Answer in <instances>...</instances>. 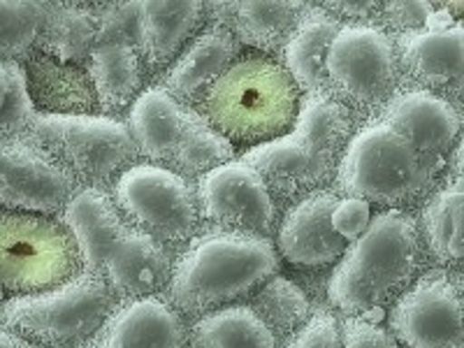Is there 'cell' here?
Instances as JSON below:
<instances>
[{
	"instance_id": "32",
	"label": "cell",
	"mask_w": 464,
	"mask_h": 348,
	"mask_svg": "<svg viewBox=\"0 0 464 348\" xmlns=\"http://www.w3.org/2000/svg\"><path fill=\"white\" fill-rule=\"evenodd\" d=\"M33 111L24 65L0 61V138L26 135Z\"/></svg>"
},
{
	"instance_id": "11",
	"label": "cell",
	"mask_w": 464,
	"mask_h": 348,
	"mask_svg": "<svg viewBox=\"0 0 464 348\" xmlns=\"http://www.w3.org/2000/svg\"><path fill=\"white\" fill-rule=\"evenodd\" d=\"M388 330L404 348H464V295L446 269L422 272L388 309Z\"/></svg>"
},
{
	"instance_id": "8",
	"label": "cell",
	"mask_w": 464,
	"mask_h": 348,
	"mask_svg": "<svg viewBox=\"0 0 464 348\" xmlns=\"http://www.w3.org/2000/svg\"><path fill=\"white\" fill-rule=\"evenodd\" d=\"M84 272L63 221L31 211L0 209V293L10 297L56 288Z\"/></svg>"
},
{
	"instance_id": "29",
	"label": "cell",
	"mask_w": 464,
	"mask_h": 348,
	"mask_svg": "<svg viewBox=\"0 0 464 348\" xmlns=\"http://www.w3.org/2000/svg\"><path fill=\"white\" fill-rule=\"evenodd\" d=\"M279 334L248 302L223 306L190 323L188 348H284Z\"/></svg>"
},
{
	"instance_id": "5",
	"label": "cell",
	"mask_w": 464,
	"mask_h": 348,
	"mask_svg": "<svg viewBox=\"0 0 464 348\" xmlns=\"http://www.w3.org/2000/svg\"><path fill=\"white\" fill-rule=\"evenodd\" d=\"M443 168L379 116L353 132L333 188L339 198H360L383 211H409L428 200Z\"/></svg>"
},
{
	"instance_id": "41",
	"label": "cell",
	"mask_w": 464,
	"mask_h": 348,
	"mask_svg": "<svg viewBox=\"0 0 464 348\" xmlns=\"http://www.w3.org/2000/svg\"><path fill=\"white\" fill-rule=\"evenodd\" d=\"M446 12H449L453 19H458L459 24L464 22V3H446Z\"/></svg>"
},
{
	"instance_id": "9",
	"label": "cell",
	"mask_w": 464,
	"mask_h": 348,
	"mask_svg": "<svg viewBox=\"0 0 464 348\" xmlns=\"http://www.w3.org/2000/svg\"><path fill=\"white\" fill-rule=\"evenodd\" d=\"M110 196L128 226L147 232L172 254L202 232L196 184L163 165L140 160L114 181Z\"/></svg>"
},
{
	"instance_id": "18",
	"label": "cell",
	"mask_w": 464,
	"mask_h": 348,
	"mask_svg": "<svg viewBox=\"0 0 464 348\" xmlns=\"http://www.w3.org/2000/svg\"><path fill=\"white\" fill-rule=\"evenodd\" d=\"M190 323L165 295L140 297L116 306L93 342L101 348H188Z\"/></svg>"
},
{
	"instance_id": "14",
	"label": "cell",
	"mask_w": 464,
	"mask_h": 348,
	"mask_svg": "<svg viewBox=\"0 0 464 348\" xmlns=\"http://www.w3.org/2000/svg\"><path fill=\"white\" fill-rule=\"evenodd\" d=\"M337 202V193L325 188L288 207L276 227L275 242L285 263L300 269H323L343 258L348 242H343L333 227Z\"/></svg>"
},
{
	"instance_id": "45",
	"label": "cell",
	"mask_w": 464,
	"mask_h": 348,
	"mask_svg": "<svg viewBox=\"0 0 464 348\" xmlns=\"http://www.w3.org/2000/svg\"><path fill=\"white\" fill-rule=\"evenodd\" d=\"M0 304H3V293H0Z\"/></svg>"
},
{
	"instance_id": "24",
	"label": "cell",
	"mask_w": 464,
	"mask_h": 348,
	"mask_svg": "<svg viewBox=\"0 0 464 348\" xmlns=\"http://www.w3.org/2000/svg\"><path fill=\"white\" fill-rule=\"evenodd\" d=\"M342 26L337 16L323 5H306L281 53V63L300 86L302 95H330L327 53Z\"/></svg>"
},
{
	"instance_id": "1",
	"label": "cell",
	"mask_w": 464,
	"mask_h": 348,
	"mask_svg": "<svg viewBox=\"0 0 464 348\" xmlns=\"http://www.w3.org/2000/svg\"><path fill=\"white\" fill-rule=\"evenodd\" d=\"M428 251L409 211H379L362 237L348 244L327 279V302L342 318L391 309L422 275Z\"/></svg>"
},
{
	"instance_id": "36",
	"label": "cell",
	"mask_w": 464,
	"mask_h": 348,
	"mask_svg": "<svg viewBox=\"0 0 464 348\" xmlns=\"http://www.w3.org/2000/svg\"><path fill=\"white\" fill-rule=\"evenodd\" d=\"M342 348H401L388 327L364 318H339Z\"/></svg>"
},
{
	"instance_id": "4",
	"label": "cell",
	"mask_w": 464,
	"mask_h": 348,
	"mask_svg": "<svg viewBox=\"0 0 464 348\" xmlns=\"http://www.w3.org/2000/svg\"><path fill=\"white\" fill-rule=\"evenodd\" d=\"M302 91L281 61L248 52L207 91L198 114L232 147L254 149L295 126Z\"/></svg>"
},
{
	"instance_id": "40",
	"label": "cell",
	"mask_w": 464,
	"mask_h": 348,
	"mask_svg": "<svg viewBox=\"0 0 464 348\" xmlns=\"http://www.w3.org/2000/svg\"><path fill=\"white\" fill-rule=\"evenodd\" d=\"M453 179L464 181V128H462V135H459L458 144H455V153H453Z\"/></svg>"
},
{
	"instance_id": "20",
	"label": "cell",
	"mask_w": 464,
	"mask_h": 348,
	"mask_svg": "<svg viewBox=\"0 0 464 348\" xmlns=\"http://www.w3.org/2000/svg\"><path fill=\"white\" fill-rule=\"evenodd\" d=\"M198 111L177 102L160 86H147L128 111V130L144 163L172 168Z\"/></svg>"
},
{
	"instance_id": "28",
	"label": "cell",
	"mask_w": 464,
	"mask_h": 348,
	"mask_svg": "<svg viewBox=\"0 0 464 348\" xmlns=\"http://www.w3.org/2000/svg\"><path fill=\"white\" fill-rule=\"evenodd\" d=\"M420 235L428 258L443 267H464V181L453 179L434 190L420 214Z\"/></svg>"
},
{
	"instance_id": "15",
	"label": "cell",
	"mask_w": 464,
	"mask_h": 348,
	"mask_svg": "<svg viewBox=\"0 0 464 348\" xmlns=\"http://www.w3.org/2000/svg\"><path fill=\"white\" fill-rule=\"evenodd\" d=\"M401 77L413 89L464 102V35L458 28L418 31L397 40Z\"/></svg>"
},
{
	"instance_id": "31",
	"label": "cell",
	"mask_w": 464,
	"mask_h": 348,
	"mask_svg": "<svg viewBox=\"0 0 464 348\" xmlns=\"http://www.w3.org/2000/svg\"><path fill=\"white\" fill-rule=\"evenodd\" d=\"M49 3H0V61L24 63L35 52Z\"/></svg>"
},
{
	"instance_id": "10",
	"label": "cell",
	"mask_w": 464,
	"mask_h": 348,
	"mask_svg": "<svg viewBox=\"0 0 464 348\" xmlns=\"http://www.w3.org/2000/svg\"><path fill=\"white\" fill-rule=\"evenodd\" d=\"M401 82L397 40L372 24H343L327 53V84L334 101L355 114L383 110Z\"/></svg>"
},
{
	"instance_id": "3",
	"label": "cell",
	"mask_w": 464,
	"mask_h": 348,
	"mask_svg": "<svg viewBox=\"0 0 464 348\" xmlns=\"http://www.w3.org/2000/svg\"><path fill=\"white\" fill-rule=\"evenodd\" d=\"M353 132V111L333 95H302L290 132L246 149L242 160L258 169L279 205H295L302 198L334 184Z\"/></svg>"
},
{
	"instance_id": "27",
	"label": "cell",
	"mask_w": 464,
	"mask_h": 348,
	"mask_svg": "<svg viewBox=\"0 0 464 348\" xmlns=\"http://www.w3.org/2000/svg\"><path fill=\"white\" fill-rule=\"evenodd\" d=\"M98 37V3H49L35 49L61 63L84 65Z\"/></svg>"
},
{
	"instance_id": "6",
	"label": "cell",
	"mask_w": 464,
	"mask_h": 348,
	"mask_svg": "<svg viewBox=\"0 0 464 348\" xmlns=\"http://www.w3.org/2000/svg\"><path fill=\"white\" fill-rule=\"evenodd\" d=\"M119 304L101 276L82 272L56 288L3 300L0 323L43 348H77L101 333Z\"/></svg>"
},
{
	"instance_id": "2",
	"label": "cell",
	"mask_w": 464,
	"mask_h": 348,
	"mask_svg": "<svg viewBox=\"0 0 464 348\" xmlns=\"http://www.w3.org/2000/svg\"><path fill=\"white\" fill-rule=\"evenodd\" d=\"M275 239L207 227L177 254L165 300L188 323L239 304L279 275Z\"/></svg>"
},
{
	"instance_id": "43",
	"label": "cell",
	"mask_w": 464,
	"mask_h": 348,
	"mask_svg": "<svg viewBox=\"0 0 464 348\" xmlns=\"http://www.w3.org/2000/svg\"><path fill=\"white\" fill-rule=\"evenodd\" d=\"M77 348H101V346H98V343H95V342H93V339H91V342L82 343V346H77Z\"/></svg>"
},
{
	"instance_id": "30",
	"label": "cell",
	"mask_w": 464,
	"mask_h": 348,
	"mask_svg": "<svg viewBox=\"0 0 464 348\" xmlns=\"http://www.w3.org/2000/svg\"><path fill=\"white\" fill-rule=\"evenodd\" d=\"M246 302L269 323V327L279 334L284 343L295 337L314 314V306L304 290L279 275L272 276Z\"/></svg>"
},
{
	"instance_id": "23",
	"label": "cell",
	"mask_w": 464,
	"mask_h": 348,
	"mask_svg": "<svg viewBox=\"0 0 464 348\" xmlns=\"http://www.w3.org/2000/svg\"><path fill=\"white\" fill-rule=\"evenodd\" d=\"M304 10L306 3H214L207 5V22L230 28L242 47L279 61Z\"/></svg>"
},
{
	"instance_id": "22",
	"label": "cell",
	"mask_w": 464,
	"mask_h": 348,
	"mask_svg": "<svg viewBox=\"0 0 464 348\" xmlns=\"http://www.w3.org/2000/svg\"><path fill=\"white\" fill-rule=\"evenodd\" d=\"M22 65L35 111L61 116L101 114L98 95L84 65L61 63L37 49Z\"/></svg>"
},
{
	"instance_id": "26",
	"label": "cell",
	"mask_w": 464,
	"mask_h": 348,
	"mask_svg": "<svg viewBox=\"0 0 464 348\" xmlns=\"http://www.w3.org/2000/svg\"><path fill=\"white\" fill-rule=\"evenodd\" d=\"M91 77L102 116H116L130 111L144 91L147 68L135 44H98L84 63Z\"/></svg>"
},
{
	"instance_id": "44",
	"label": "cell",
	"mask_w": 464,
	"mask_h": 348,
	"mask_svg": "<svg viewBox=\"0 0 464 348\" xmlns=\"http://www.w3.org/2000/svg\"><path fill=\"white\" fill-rule=\"evenodd\" d=\"M455 28H458V31L462 33V35H464V22H462V24H458V26H455Z\"/></svg>"
},
{
	"instance_id": "39",
	"label": "cell",
	"mask_w": 464,
	"mask_h": 348,
	"mask_svg": "<svg viewBox=\"0 0 464 348\" xmlns=\"http://www.w3.org/2000/svg\"><path fill=\"white\" fill-rule=\"evenodd\" d=\"M0 348H43V346H37V343L19 337L16 333H12L10 327H5L3 323H0Z\"/></svg>"
},
{
	"instance_id": "7",
	"label": "cell",
	"mask_w": 464,
	"mask_h": 348,
	"mask_svg": "<svg viewBox=\"0 0 464 348\" xmlns=\"http://www.w3.org/2000/svg\"><path fill=\"white\" fill-rule=\"evenodd\" d=\"M26 135L63 165L80 188L110 190L128 168L140 163L130 130L121 119L111 116L33 111Z\"/></svg>"
},
{
	"instance_id": "12",
	"label": "cell",
	"mask_w": 464,
	"mask_h": 348,
	"mask_svg": "<svg viewBox=\"0 0 464 348\" xmlns=\"http://www.w3.org/2000/svg\"><path fill=\"white\" fill-rule=\"evenodd\" d=\"M196 190L202 221L211 227L267 239L276 235L281 205L258 169L242 159L207 172L196 181Z\"/></svg>"
},
{
	"instance_id": "42",
	"label": "cell",
	"mask_w": 464,
	"mask_h": 348,
	"mask_svg": "<svg viewBox=\"0 0 464 348\" xmlns=\"http://www.w3.org/2000/svg\"><path fill=\"white\" fill-rule=\"evenodd\" d=\"M455 276V284H458V288L462 290V295H464V269H459L458 275H453Z\"/></svg>"
},
{
	"instance_id": "25",
	"label": "cell",
	"mask_w": 464,
	"mask_h": 348,
	"mask_svg": "<svg viewBox=\"0 0 464 348\" xmlns=\"http://www.w3.org/2000/svg\"><path fill=\"white\" fill-rule=\"evenodd\" d=\"M61 217L80 248L84 272L101 276L107 251L128 227L126 218L111 200L110 190L77 188Z\"/></svg>"
},
{
	"instance_id": "19",
	"label": "cell",
	"mask_w": 464,
	"mask_h": 348,
	"mask_svg": "<svg viewBox=\"0 0 464 348\" xmlns=\"http://www.w3.org/2000/svg\"><path fill=\"white\" fill-rule=\"evenodd\" d=\"M379 119L392 123L416 144L418 151L434 160H443L453 151L464 128L462 114L453 102L420 89L397 91Z\"/></svg>"
},
{
	"instance_id": "34",
	"label": "cell",
	"mask_w": 464,
	"mask_h": 348,
	"mask_svg": "<svg viewBox=\"0 0 464 348\" xmlns=\"http://www.w3.org/2000/svg\"><path fill=\"white\" fill-rule=\"evenodd\" d=\"M284 348H342L337 314L323 306L314 309L306 325Z\"/></svg>"
},
{
	"instance_id": "38",
	"label": "cell",
	"mask_w": 464,
	"mask_h": 348,
	"mask_svg": "<svg viewBox=\"0 0 464 348\" xmlns=\"http://www.w3.org/2000/svg\"><path fill=\"white\" fill-rule=\"evenodd\" d=\"M330 14H334L342 24H376L383 3H372V0H351V3H323Z\"/></svg>"
},
{
	"instance_id": "17",
	"label": "cell",
	"mask_w": 464,
	"mask_h": 348,
	"mask_svg": "<svg viewBox=\"0 0 464 348\" xmlns=\"http://www.w3.org/2000/svg\"><path fill=\"white\" fill-rule=\"evenodd\" d=\"M242 53L244 47L230 28L207 22L156 86L181 105L196 110L207 91L221 80Z\"/></svg>"
},
{
	"instance_id": "16",
	"label": "cell",
	"mask_w": 464,
	"mask_h": 348,
	"mask_svg": "<svg viewBox=\"0 0 464 348\" xmlns=\"http://www.w3.org/2000/svg\"><path fill=\"white\" fill-rule=\"evenodd\" d=\"M177 256L147 232L128 226L111 244L101 267V279L121 302L163 295L172 281Z\"/></svg>"
},
{
	"instance_id": "33",
	"label": "cell",
	"mask_w": 464,
	"mask_h": 348,
	"mask_svg": "<svg viewBox=\"0 0 464 348\" xmlns=\"http://www.w3.org/2000/svg\"><path fill=\"white\" fill-rule=\"evenodd\" d=\"M98 44L140 43V3H98Z\"/></svg>"
},
{
	"instance_id": "35",
	"label": "cell",
	"mask_w": 464,
	"mask_h": 348,
	"mask_svg": "<svg viewBox=\"0 0 464 348\" xmlns=\"http://www.w3.org/2000/svg\"><path fill=\"white\" fill-rule=\"evenodd\" d=\"M434 7L430 3H383L374 26L385 33H418L432 16Z\"/></svg>"
},
{
	"instance_id": "37",
	"label": "cell",
	"mask_w": 464,
	"mask_h": 348,
	"mask_svg": "<svg viewBox=\"0 0 464 348\" xmlns=\"http://www.w3.org/2000/svg\"><path fill=\"white\" fill-rule=\"evenodd\" d=\"M372 205L360 198H339L333 211V227L343 242L353 244L372 226Z\"/></svg>"
},
{
	"instance_id": "13",
	"label": "cell",
	"mask_w": 464,
	"mask_h": 348,
	"mask_svg": "<svg viewBox=\"0 0 464 348\" xmlns=\"http://www.w3.org/2000/svg\"><path fill=\"white\" fill-rule=\"evenodd\" d=\"M80 186L28 135L0 138V209L56 217Z\"/></svg>"
},
{
	"instance_id": "21",
	"label": "cell",
	"mask_w": 464,
	"mask_h": 348,
	"mask_svg": "<svg viewBox=\"0 0 464 348\" xmlns=\"http://www.w3.org/2000/svg\"><path fill=\"white\" fill-rule=\"evenodd\" d=\"M207 26V3H140V56L149 80H160Z\"/></svg>"
}]
</instances>
